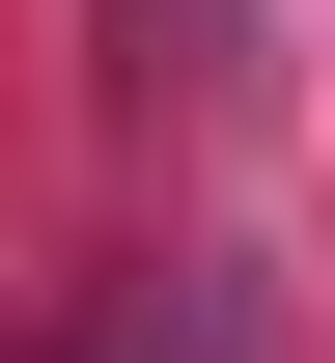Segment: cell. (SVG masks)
Wrapping results in <instances>:
<instances>
[{
    "label": "cell",
    "mask_w": 335,
    "mask_h": 363,
    "mask_svg": "<svg viewBox=\"0 0 335 363\" xmlns=\"http://www.w3.org/2000/svg\"><path fill=\"white\" fill-rule=\"evenodd\" d=\"M112 363H280V308L224 252H168V279H112Z\"/></svg>",
    "instance_id": "1"
}]
</instances>
